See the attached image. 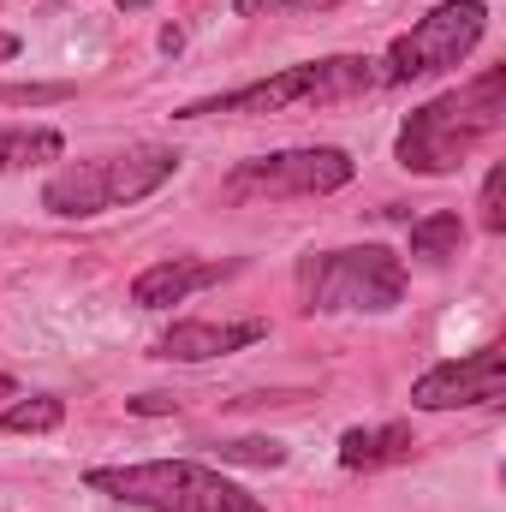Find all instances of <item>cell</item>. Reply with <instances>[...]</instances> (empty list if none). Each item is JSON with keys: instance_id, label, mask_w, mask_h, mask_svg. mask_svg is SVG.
Returning <instances> with one entry per match:
<instances>
[{"instance_id": "1", "label": "cell", "mask_w": 506, "mask_h": 512, "mask_svg": "<svg viewBox=\"0 0 506 512\" xmlns=\"http://www.w3.org/2000/svg\"><path fill=\"white\" fill-rule=\"evenodd\" d=\"M506 126V72L489 66L471 84L423 102L405 126H399V167L405 173H459L495 131Z\"/></svg>"}, {"instance_id": "2", "label": "cell", "mask_w": 506, "mask_h": 512, "mask_svg": "<svg viewBox=\"0 0 506 512\" xmlns=\"http://www.w3.org/2000/svg\"><path fill=\"white\" fill-rule=\"evenodd\" d=\"M179 173V149L167 143H131L120 155H96V161H72L60 173H48L42 185V209L60 221H90L108 209H126L137 197L161 191Z\"/></svg>"}, {"instance_id": "3", "label": "cell", "mask_w": 506, "mask_h": 512, "mask_svg": "<svg viewBox=\"0 0 506 512\" xmlns=\"http://www.w3.org/2000/svg\"><path fill=\"white\" fill-rule=\"evenodd\" d=\"M96 495H114L143 512H262L256 495L227 483L203 459H143V465H96L84 471Z\"/></svg>"}, {"instance_id": "4", "label": "cell", "mask_w": 506, "mask_h": 512, "mask_svg": "<svg viewBox=\"0 0 506 512\" xmlns=\"http://www.w3.org/2000/svg\"><path fill=\"white\" fill-rule=\"evenodd\" d=\"M376 60L364 54H328V60H304V66H286L274 78H256L239 90H221V96H203V102H185L173 120H209V114H286V108H328V102H352L376 84L370 72Z\"/></svg>"}, {"instance_id": "5", "label": "cell", "mask_w": 506, "mask_h": 512, "mask_svg": "<svg viewBox=\"0 0 506 512\" xmlns=\"http://www.w3.org/2000/svg\"><path fill=\"white\" fill-rule=\"evenodd\" d=\"M405 298V262L381 245L352 251H310L298 262V304L316 316H381Z\"/></svg>"}, {"instance_id": "6", "label": "cell", "mask_w": 506, "mask_h": 512, "mask_svg": "<svg viewBox=\"0 0 506 512\" xmlns=\"http://www.w3.org/2000/svg\"><path fill=\"white\" fill-rule=\"evenodd\" d=\"M483 30H489V6L483 0H441L405 36H393V48L381 60V84H417V78L453 72L483 42Z\"/></svg>"}, {"instance_id": "7", "label": "cell", "mask_w": 506, "mask_h": 512, "mask_svg": "<svg viewBox=\"0 0 506 512\" xmlns=\"http://www.w3.org/2000/svg\"><path fill=\"white\" fill-rule=\"evenodd\" d=\"M358 173V161L334 143H310V149H280V155H256L227 173V197L233 203H286V197H328L346 191Z\"/></svg>"}, {"instance_id": "8", "label": "cell", "mask_w": 506, "mask_h": 512, "mask_svg": "<svg viewBox=\"0 0 506 512\" xmlns=\"http://www.w3.org/2000/svg\"><path fill=\"white\" fill-rule=\"evenodd\" d=\"M506 387V346H477L453 364H435L411 382L417 411H459V405H495Z\"/></svg>"}, {"instance_id": "9", "label": "cell", "mask_w": 506, "mask_h": 512, "mask_svg": "<svg viewBox=\"0 0 506 512\" xmlns=\"http://www.w3.org/2000/svg\"><path fill=\"white\" fill-rule=\"evenodd\" d=\"M268 334V322H173L161 340H155V358H173V364H209V358H227V352H245Z\"/></svg>"}, {"instance_id": "10", "label": "cell", "mask_w": 506, "mask_h": 512, "mask_svg": "<svg viewBox=\"0 0 506 512\" xmlns=\"http://www.w3.org/2000/svg\"><path fill=\"white\" fill-rule=\"evenodd\" d=\"M239 262H203V256H167V262H155V268H143L137 280H131V304L137 310H167V304H185L191 292H203V286H215V280H227Z\"/></svg>"}, {"instance_id": "11", "label": "cell", "mask_w": 506, "mask_h": 512, "mask_svg": "<svg viewBox=\"0 0 506 512\" xmlns=\"http://www.w3.org/2000/svg\"><path fill=\"white\" fill-rule=\"evenodd\" d=\"M417 435L405 423H381V429H346L340 435V465L346 471H376V465H399L411 459Z\"/></svg>"}, {"instance_id": "12", "label": "cell", "mask_w": 506, "mask_h": 512, "mask_svg": "<svg viewBox=\"0 0 506 512\" xmlns=\"http://www.w3.org/2000/svg\"><path fill=\"white\" fill-rule=\"evenodd\" d=\"M60 155H66V137L54 126H0V173H24Z\"/></svg>"}, {"instance_id": "13", "label": "cell", "mask_w": 506, "mask_h": 512, "mask_svg": "<svg viewBox=\"0 0 506 512\" xmlns=\"http://www.w3.org/2000/svg\"><path fill=\"white\" fill-rule=\"evenodd\" d=\"M459 251H465V221L453 209H435L411 227V256L417 262H453Z\"/></svg>"}, {"instance_id": "14", "label": "cell", "mask_w": 506, "mask_h": 512, "mask_svg": "<svg viewBox=\"0 0 506 512\" xmlns=\"http://www.w3.org/2000/svg\"><path fill=\"white\" fill-rule=\"evenodd\" d=\"M66 423V405L54 393H30V399H12L0 411V435H48Z\"/></svg>"}, {"instance_id": "15", "label": "cell", "mask_w": 506, "mask_h": 512, "mask_svg": "<svg viewBox=\"0 0 506 512\" xmlns=\"http://www.w3.org/2000/svg\"><path fill=\"white\" fill-rule=\"evenodd\" d=\"M215 453H221L227 465H262V471H268V465H286V447H280V441H221Z\"/></svg>"}, {"instance_id": "16", "label": "cell", "mask_w": 506, "mask_h": 512, "mask_svg": "<svg viewBox=\"0 0 506 512\" xmlns=\"http://www.w3.org/2000/svg\"><path fill=\"white\" fill-rule=\"evenodd\" d=\"M477 209H483V233H506V167H501V161L489 167V179H483V197H477Z\"/></svg>"}, {"instance_id": "17", "label": "cell", "mask_w": 506, "mask_h": 512, "mask_svg": "<svg viewBox=\"0 0 506 512\" xmlns=\"http://www.w3.org/2000/svg\"><path fill=\"white\" fill-rule=\"evenodd\" d=\"M340 0H239V12H328Z\"/></svg>"}, {"instance_id": "18", "label": "cell", "mask_w": 506, "mask_h": 512, "mask_svg": "<svg viewBox=\"0 0 506 512\" xmlns=\"http://www.w3.org/2000/svg\"><path fill=\"white\" fill-rule=\"evenodd\" d=\"M137 417H161V411H179V399H167V393H143V399H126Z\"/></svg>"}, {"instance_id": "19", "label": "cell", "mask_w": 506, "mask_h": 512, "mask_svg": "<svg viewBox=\"0 0 506 512\" xmlns=\"http://www.w3.org/2000/svg\"><path fill=\"white\" fill-rule=\"evenodd\" d=\"M6 102H54V96H66V90H0Z\"/></svg>"}, {"instance_id": "20", "label": "cell", "mask_w": 506, "mask_h": 512, "mask_svg": "<svg viewBox=\"0 0 506 512\" xmlns=\"http://www.w3.org/2000/svg\"><path fill=\"white\" fill-rule=\"evenodd\" d=\"M12 54H18V36H6V30H0V60H12Z\"/></svg>"}, {"instance_id": "21", "label": "cell", "mask_w": 506, "mask_h": 512, "mask_svg": "<svg viewBox=\"0 0 506 512\" xmlns=\"http://www.w3.org/2000/svg\"><path fill=\"white\" fill-rule=\"evenodd\" d=\"M12 393H18V382H12V376H0V399H12Z\"/></svg>"}, {"instance_id": "22", "label": "cell", "mask_w": 506, "mask_h": 512, "mask_svg": "<svg viewBox=\"0 0 506 512\" xmlns=\"http://www.w3.org/2000/svg\"><path fill=\"white\" fill-rule=\"evenodd\" d=\"M120 6H126V12H143V6H149V0H120Z\"/></svg>"}]
</instances>
